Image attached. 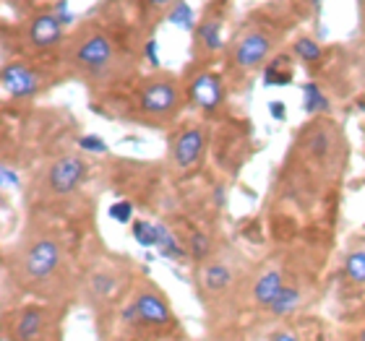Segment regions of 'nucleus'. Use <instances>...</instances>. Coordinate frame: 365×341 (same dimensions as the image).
I'll return each mask as SVG.
<instances>
[{"instance_id":"f257e3e1","label":"nucleus","mask_w":365,"mask_h":341,"mask_svg":"<svg viewBox=\"0 0 365 341\" xmlns=\"http://www.w3.org/2000/svg\"><path fill=\"white\" fill-rule=\"evenodd\" d=\"M61 261H63L61 243H58L55 237H39V240H34V243L26 248L21 266L29 281H45L58 271Z\"/></svg>"},{"instance_id":"f03ea898","label":"nucleus","mask_w":365,"mask_h":341,"mask_svg":"<svg viewBox=\"0 0 365 341\" xmlns=\"http://www.w3.org/2000/svg\"><path fill=\"white\" fill-rule=\"evenodd\" d=\"M125 318L138 323L144 328H168L173 323V313L170 305L165 303V297L154 289H144L133 297V303L125 310Z\"/></svg>"},{"instance_id":"7ed1b4c3","label":"nucleus","mask_w":365,"mask_h":341,"mask_svg":"<svg viewBox=\"0 0 365 341\" xmlns=\"http://www.w3.org/2000/svg\"><path fill=\"white\" fill-rule=\"evenodd\" d=\"M115 55V47L113 42L105 37V34H99V31H91L86 34L76 47V65H81L84 70L89 73H99V70H105L110 65Z\"/></svg>"},{"instance_id":"20e7f679","label":"nucleus","mask_w":365,"mask_h":341,"mask_svg":"<svg viewBox=\"0 0 365 341\" xmlns=\"http://www.w3.org/2000/svg\"><path fill=\"white\" fill-rule=\"evenodd\" d=\"M84 174H86V162L81 159V157H76V154H68V157L58 159L53 167H50V172H47V185H50V190L58 193V196H68V193H73V190L81 185Z\"/></svg>"},{"instance_id":"39448f33","label":"nucleus","mask_w":365,"mask_h":341,"mask_svg":"<svg viewBox=\"0 0 365 341\" xmlns=\"http://www.w3.org/2000/svg\"><path fill=\"white\" fill-rule=\"evenodd\" d=\"M3 91H6V97H14V99H26V97H34L39 91V84H42V78L34 68L29 65H24V63H8L6 68H3Z\"/></svg>"},{"instance_id":"423d86ee","label":"nucleus","mask_w":365,"mask_h":341,"mask_svg":"<svg viewBox=\"0 0 365 341\" xmlns=\"http://www.w3.org/2000/svg\"><path fill=\"white\" fill-rule=\"evenodd\" d=\"M232 55H235V63L240 68H256V65H261L272 55V37L264 34L261 29L248 31V34L237 39Z\"/></svg>"},{"instance_id":"0eeeda50","label":"nucleus","mask_w":365,"mask_h":341,"mask_svg":"<svg viewBox=\"0 0 365 341\" xmlns=\"http://www.w3.org/2000/svg\"><path fill=\"white\" fill-rule=\"evenodd\" d=\"M178 105V89L173 81H152L138 91V107L149 115H170Z\"/></svg>"},{"instance_id":"6e6552de","label":"nucleus","mask_w":365,"mask_h":341,"mask_svg":"<svg viewBox=\"0 0 365 341\" xmlns=\"http://www.w3.org/2000/svg\"><path fill=\"white\" fill-rule=\"evenodd\" d=\"M204 146H206V133L201 128L182 130L180 136L175 138V144H173V162H175L180 169L193 167V164L201 159Z\"/></svg>"},{"instance_id":"1a4fd4ad","label":"nucleus","mask_w":365,"mask_h":341,"mask_svg":"<svg viewBox=\"0 0 365 341\" xmlns=\"http://www.w3.org/2000/svg\"><path fill=\"white\" fill-rule=\"evenodd\" d=\"M47 328V313L37 305L21 308L16 313L14 323V341H42Z\"/></svg>"},{"instance_id":"9d476101","label":"nucleus","mask_w":365,"mask_h":341,"mask_svg":"<svg viewBox=\"0 0 365 341\" xmlns=\"http://www.w3.org/2000/svg\"><path fill=\"white\" fill-rule=\"evenodd\" d=\"M26 37L34 47H53L63 37V23L53 14H39L34 16L26 26Z\"/></svg>"},{"instance_id":"9b49d317","label":"nucleus","mask_w":365,"mask_h":341,"mask_svg":"<svg viewBox=\"0 0 365 341\" xmlns=\"http://www.w3.org/2000/svg\"><path fill=\"white\" fill-rule=\"evenodd\" d=\"M190 99L201 110H214L222 102V78L217 73H201L190 84Z\"/></svg>"},{"instance_id":"f8f14e48","label":"nucleus","mask_w":365,"mask_h":341,"mask_svg":"<svg viewBox=\"0 0 365 341\" xmlns=\"http://www.w3.org/2000/svg\"><path fill=\"white\" fill-rule=\"evenodd\" d=\"M287 287L284 284V276H282L279 268H267V271L261 273L256 284H253V300L264 308H272L274 300L282 295V289Z\"/></svg>"},{"instance_id":"ddd939ff","label":"nucleus","mask_w":365,"mask_h":341,"mask_svg":"<svg viewBox=\"0 0 365 341\" xmlns=\"http://www.w3.org/2000/svg\"><path fill=\"white\" fill-rule=\"evenodd\" d=\"M230 281H232V268L227 263H222V261H212V263H206L201 268V284H204L209 295L225 292L230 287Z\"/></svg>"},{"instance_id":"4468645a","label":"nucleus","mask_w":365,"mask_h":341,"mask_svg":"<svg viewBox=\"0 0 365 341\" xmlns=\"http://www.w3.org/2000/svg\"><path fill=\"white\" fill-rule=\"evenodd\" d=\"M196 45L201 53H220L222 50V19L220 16H209L196 31Z\"/></svg>"},{"instance_id":"2eb2a0df","label":"nucleus","mask_w":365,"mask_h":341,"mask_svg":"<svg viewBox=\"0 0 365 341\" xmlns=\"http://www.w3.org/2000/svg\"><path fill=\"white\" fill-rule=\"evenodd\" d=\"M162 227H165V224H154V221L136 219L133 221V237H136V243L144 245V248H157L160 240H162Z\"/></svg>"},{"instance_id":"dca6fc26","label":"nucleus","mask_w":365,"mask_h":341,"mask_svg":"<svg viewBox=\"0 0 365 341\" xmlns=\"http://www.w3.org/2000/svg\"><path fill=\"white\" fill-rule=\"evenodd\" d=\"M300 305H303V295H300V289L292 287V284H287V287L282 289V295L274 300V305L269 308V310H272L274 315H289V313H295Z\"/></svg>"},{"instance_id":"f3484780","label":"nucleus","mask_w":365,"mask_h":341,"mask_svg":"<svg viewBox=\"0 0 365 341\" xmlns=\"http://www.w3.org/2000/svg\"><path fill=\"white\" fill-rule=\"evenodd\" d=\"M264 84L267 86H289L292 84V70H289L287 58H277L264 73Z\"/></svg>"},{"instance_id":"a211bd4d","label":"nucleus","mask_w":365,"mask_h":341,"mask_svg":"<svg viewBox=\"0 0 365 341\" xmlns=\"http://www.w3.org/2000/svg\"><path fill=\"white\" fill-rule=\"evenodd\" d=\"M157 251H160L162 258H168V261H178V258L185 256V248H182V243L178 240V235L170 227H162V240L157 245Z\"/></svg>"},{"instance_id":"6ab92c4d","label":"nucleus","mask_w":365,"mask_h":341,"mask_svg":"<svg viewBox=\"0 0 365 341\" xmlns=\"http://www.w3.org/2000/svg\"><path fill=\"white\" fill-rule=\"evenodd\" d=\"M303 110L308 115H319L329 110V99L324 97V91L319 89L316 84H308L303 89Z\"/></svg>"},{"instance_id":"aec40b11","label":"nucleus","mask_w":365,"mask_h":341,"mask_svg":"<svg viewBox=\"0 0 365 341\" xmlns=\"http://www.w3.org/2000/svg\"><path fill=\"white\" fill-rule=\"evenodd\" d=\"M344 273L350 276L355 284H365V248L352 251L344 261Z\"/></svg>"},{"instance_id":"412c9836","label":"nucleus","mask_w":365,"mask_h":341,"mask_svg":"<svg viewBox=\"0 0 365 341\" xmlns=\"http://www.w3.org/2000/svg\"><path fill=\"white\" fill-rule=\"evenodd\" d=\"M292 53L300 58V61H305V63H316V61H321V55H324V50H321V45L316 42V39H311V37H300L292 45Z\"/></svg>"},{"instance_id":"4be33fe9","label":"nucleus","mask_w":365,"mask_h":341,"mask_svg":"<svg viewBox=\"0 0 365 341\" xmlns=\"http://www.w3.org/2000/svg\"><path fill=\"white\" fill-rule=\"evenodd\" d=\"M118 287V281H115L113 273H105V271H97L94 276L89 279V289L91 295L97 297V300H105L107 295H113V289Z\"/></svg>"},{"instance_id":"5701e85b","label":"nucleus","mask_w":365,"mask_h":341,"mask_svg":"<svg viewBox=\"0 0 365 341\" xmlns=\"http://www.w3.org/2000/svg\"><path fill=\"white\" fill-rule=\"evenodd\" d=\"M168 21L182 26V29H193V11L188 3H175V8L168 14Z\"/></svg>"},{"instance_id":"b1692460","label":"nucleus","mask_w":365,"mask_h":341,"mask_svg":"<svg viewBox=\"0 0 365 341\" xmlns=\"http://www.w3.org/2000/svg\"><path fill=\"white\" fill-rule=\"evenodd\" d=\"M110 216L115 221H120V224H128L133 219V206H130V201H118V204L110 206Z\"/></svg>"},{"instance_id":"393cba45","label":"nucleus","mask_w":365,"mask_h":341,"mask_svg":"<svg viewBox=\"0 0 365 341\" xmlns=\"http://www.w3.org/2000/svg\"><path fill=\"white\" fill-rule=\"evenodd\" d=\"M78 146L89 154H105L107 152V144L99 136H84L81 141H78Z\"/></svg>"},{"instance_id":"a878e982","label":"nucleus","mask_w":365,"mask_h":341,"mask_svg":"<svg viewBox=\"0 0 365 341\" xmlns=\"http://www.w3.org/2000/svg\"><path fill=\"white\" fill-rule=\"evenodd\" d=\"M190 245H193V258L196 261H204V256L209 253V243H206V237L204 235H193V240H190Z\"/></svg>"},{"instance_id":"bb28decb","label":"nucleus","mask_w":365,"mask_h":341,"mask_svg":"<svg viewBox=\"0 0 365 341\" xmlns=\"http://www.w3.org/2000/svg\"><path fill=\"white\" fill-rule=\"evenodd\" d=\"M146 58H149V63H154V65H157V42H154V39H149V42H146Z\"/></svg>"},{"instance_id":"cd10ccee","label":"nucleus","mask_w":365,"mask_h":341,"mask_svg":"<svg viewBox=\"0 0 365 341\" xmlns=\"http://www.w3.org/2000/svg\"><path fill=\"white\" fill-rule=\"evenodd\" d=\"M272 112H274V117H277V120H282V117H284V105H282V102H272Z\"/></svg>"},{"instance_id":"c85d7f7f","label":"nucleus","mask_w":365,"mask_h":341,"mask_svg":"<svg viewBox=\"0 0 365 341\" xmlns=\"http://www.w3.org/2000/svg\"><path fill=\"white\" fill-rule=\"evenodd\" d=\"M269 341H297V336H292L289 331H279V334H274Z\"/></svg>"},{"instance_id":"c756f323","label":"nucleus","mask_w":365,"mask_h":341,"mask_svg":"<svg viewBox=\"0 0 365 341\" xmlns=\"http://www.w3.org/2000/svg\"><path fill=\"white\" fill-rule=\"evenodd\" d=\"M170 3H175V0H149V6L152 8H168Z\"/></svg>"},{"instance_id":"7c9ffc66","label":"nucleus","mask_w":365,"mask_h":341,"mask_svg":"<svg viewBox=\"0 0 365 341\" xmlns=\"http://www.w3.org/2000/svg\"><path fill=\"white\" fill-rule=\"evenodd\" d=\"M358 341H365V328L360 331V336H358Z\"/></svg>"},{"instance_id":"2f4dec72","label":"nucleus","mask_w":365,"mask_h":341,"mask_svg":"<svg viewBox=\"0 0 365 341\" xmlns=\"http://www.w3.org/2000/svg\"><path fill=\"white\" fill-rule=\"evenodd\" d=\"M311 3H313V6H321V0H311Z\"/></svg>"}]
</instances>
